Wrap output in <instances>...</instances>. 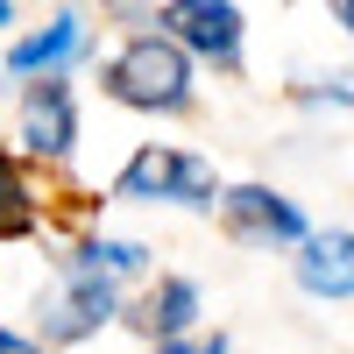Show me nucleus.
Instances as JSON below:
<instances>
[{"label": "nucleus", "mask_w": 354, "mask_h": 354, "mask_svg": "<svg viewBox=\"0 0 354 354\" xmlns=\"http://www.w3.org/2000/svg\"><path fill=\"white\" fill-rule=\"evenodd\" d=\"M100 93L113 106H128V113H163V121H177V113L198 106V64L170 36L135 28V36L100 64Z\"/></svg>", "instance_id": "nucleus-1"}, {"label": "nucleus", "mask_w": 354, "mask_h": 354, "mask_svg": "<svg viewBox=\"0 0 354 354\" xmlns=\"http://www.w3.org/2000/svg\"><path fill=\"white\" fill-rule=\"evenodd\" d=\"M220 170L213 156L177 149V142H142L113 177V198L121 205H177V213H220Z\"/></svg>", "instance_id": "nucleus-2"}, {"label": "nucleus", "mask_w": 354, "mask_h": 354, "mask_svg": "<svg viewBox=\"0 0 354 354\" xmlns=\"http://www.w3.org/2000/svg\"><path fill=\"white\" fill-rule=\"evenodd\" d=\"M121 312H128L121 283L57 262V283L36 298V340L43 347H85V340H100L106 326H121Z\"/></svg>", "instance_id": "nucleus-3"}, {"label": "nucleus", "mask_w": 354, "mask_h": 354, "mask_svg": "<svg viewBox=\"0 0 354 354\" xmlns=\"http://www.w3.org/2000/svg\"><path fill=\"white\" fill-rule=\"evenodd\" d=\"M156 36H170L192 64H213V71H241V50H248V15L234 0H156L149 15Z\"/></svg>", "instance_id": "nucleus-4"}, {"label": "nucleus", "mask_w": 354, "mask_h": 354, "mask_svg": "<svg viewBox=\"0 0 354 354\" xmlns=\"http://www.w3.org/2000/svg\"><path fill=\"white\" fill-rule=\"evenodd\" d=\"M220 227L241 248H255V255H290V248H305V234H312L305 205L290 192H277V185H262V177L220 192Z\"/></svg>", "instance_id": "nucleus-5"}, {"label": "nucleus", "mask_w": 354, "mask_h": 354, "mask_svg": "<svg viewBox=\"0 0 354 354\" xmlns=\"http://www.w3.org/2000/svg\"><path fill=\"white\" fill-rule=\"evenodd\" d=\"M15 142H21V156L43 163V170L71 163V149H78V93H71V78H28L21 85Z\"/></svg>", "instance_id": "nucleus-6"}, {"label": "nucleus", "mask_w": 354, "mask_h": 354, "mask_svg": "<svg viewBox=\"0 0 354 354\" xmlns=\"http://www.w3.org/2000/svg\"><path fill=\"white\" fill-rule=\"evenodd\" d=\"M93 57V21H85L78 8H57L36 36H21L8 50V78H71V64H85Z\"/></svg>", "instance_id": "nucleus-7"}, {"label": "nucleus", "mask_w": 354, "mask_h": 354, "mask_svg": "<svg viewBox=\"0 0 354 354\" xmlns=\"http://www.w3.org/2000/svg\"><path fill=\"white\" fill-rule=\"evenodd\" d=\"M290 277L319 305H354V227H312L305 248H290Z\"/></svg>", "instance_id": "nucleus-8"}, {"label": "nucleus", "mask_w": 354, "mask_h": 354, "mask_svg": "<svg viewBox=\"0 0 354 354\" xmlns=\"http://www.w3.org/2000/svg\"><path fill=\"white\" fill-rule=\"evenodd\" d=\"M121 326H135L142 340H177V333H198L205 326V298H198V283L192 277H149L142 283V298L121 312Z\"/></svg>", "instance_id": "nucleus-9"}, {"label": "nucleus", "mask_w": 354, "mask_h": 354, "mask_svg": "<svg viewBox=\"0 0 354 354\" xmlns=\"http://www.w3.org/2000/svg\"><path fill=\"white\" fill-rule=\"evenodd\" d=\"M64 270H85V277H106V283H149L156 270V248L149 241H135V234H78V241L57 255Z\"/></svg>", "instance_id": "nucleus-10"}, {"label": "nucleus", "mask_w": 354, "mask_h": 354, "mask_svg": "<svg viewBox=\"0 0 354 354\" xmlns=\"http://www.w3.org/2000/svg\"><path fill=\"white\" fill-rule=\"evenodd\" d=\"M36 227H43V192L21 156L0 149V241H28Z\"/></svg>", "instance_id": "nucleus-11"}, {"label": "nucleus", "mask_w": 354, "mask_h": 354, "mask_svg": "<svg viewBox=\"0 0 354 354\" xmlns=\"http://www.w3.org/2000/svg\"><path fill=\"white\" fill-rule=\"evenodd\" d=\"M290 93H298L305 106H319V113H326V106H340V113H354V71H312V78H298V85H290Z\"/></svg>", "instance_id": "nucleus-12"}, {"label": "nucleus", "mask_w": 354, "mask_h": 354, "mask_svg": "<svg viewBox=\"0 0 354 354\" xmlns=\"http://www.w3.org/2000/svg\"><path fill=\"white\" fill-rule=\"evenodd\" d=\"M156 354H234V340L220 326H198V333H177V340H156Z\"/></svg>", "instance_id": "nucleus-13"}, {"label": "nucleus", "mask_w": 354, "mask_h": 354, "mask_svg": "<svg viewBox=\"0 0 354 354\" xmlns=\"http://www.w3.org/2000/svg\"><path fill=\"white\" fill-rule=\"evenodd\" d=\"M0 354H50L36 333H15V326H0Z\"/></svg>", "instance_id": "nucleus-14"}, {"label": "nucleus", "mask_w": 354, "mask_h": 354, "mask_svg": "<svg viewBox=\"0 0 354 354\" xmlns=\"http://www.w3.org/2000/svg\"><path fill=\"white\" fill-rule=\"evenodd\" d=\"M326 8H333V21L347 28V36H354V0H326Z\"/></svg>", "instance_id": "nucleus-15"}, {"label": "nucleus", "mask_w": 354, "mask_h": 354, "mask_svg": "<svg viewBox=\"0 0 354 354\" xmlns=\"http://www.w3.org/2000/svg\"><path fill=\"white\" fill-rule=\"evenodd\" d=\"M0 28H15V0H0Z\"/></svg>", "instance_id": "nucleus-16"}]
</instances>
